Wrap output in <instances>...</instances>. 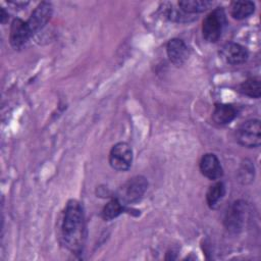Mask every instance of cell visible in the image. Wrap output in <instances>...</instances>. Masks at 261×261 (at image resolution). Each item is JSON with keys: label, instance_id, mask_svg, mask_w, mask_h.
I'll use <instances>...</instances> for the list:
<instances>
[{"label": "cell", "instance_id": "cell-1", "mask_svg": "<svg viewBox=\"0 0 261 261\" xmlns=\"http://www.w3.org/2000/svg\"><path fill=\"white\" fill-rule=\"evenodd\" d=\"M85 214L81 203L76 200L67 202L61 222V241L64 247L79 254L84 247L86 237Z\"/></svg>", "mask_w": 261, "mask_h": 261}, {"label": "cell", "instance_id": "cell-2", "mask_svg": "<svg viewBox=\"0 0 261 261\" xmlns=\"http://www.w3.org/2000/svg\"><path fill=\"white\" fill-rule=\"evenodd\" d=\"M226 24V15L221 7L212 10L203 20L202 34L203 38L209 43L217 42Z\"/></svg>", "mask_w": 261, "mask_h": 261}, {"label": "cell", "instance_id": "cell-3", "mask_svg": "<svg viewBox=\"0 0 261 261\" xmlns=\"http://www.w3.org/2000/svg\"><path fill=\"white\" fill-rule=\"evenodd\" d=\"M148 189V180L142 175L129 178L118 191L117 197L124 205L139 201Z\"/></svg>", "mask_w": 261, "mask_h": 261}, {"label": "cell", "instance_id": "cell-4", "mask_svg": "<svg viewBox=\"0 0 261 261\" xmlns=\"http://www.w3.org/2000/svg\"><path fill=\"white\" fill-rule=\"evenodd\" d=\"M237 141L247 148H257L261 144V126L259 119L243 122L237 130Z\"/></svg>", "mask_w": 261, "mask_h": 261}, {"label": "cell", "instance_id": "cell-5", "mask_svg": "<svg viewBox=\"0 0 261 261\" xmlns=\"http://www.w3.org/2000/svg\"><path fill=\"white\" fill-rule=\"evenodd\" d=\"M133 162L132 147L125 142H119L112 146L109 152V164L117 171L129 169Z\"/></svg>", "mask_w": 261, "mask_h": 261}, {"label": "cell", "instance_id": "cell-6", "mask_svg": "<svg viewBox=\"0 0 261 261\" xmlns=\"http://www.w3.org/2000/svg\"><path fill=\"white\" fill-rule=\"evenodd\" d=\"M246 216V203L244 201H234L227 209L223 223L225 228L233 233L242 230Z\"/></svg>", "mask_w": 261, "mask_h": 261}, {"label": "cell", "instance_id": "cell-7", "mask_svg": "<svg viewBox=\"0 0 261 261\" xmlns=\"http://www.w3.org/2000/svg\"><path fill=\"white\" fill-rule=\"evenodd\" d=\"M53 13V6L50 2H41L32 12L30 18L27 20L30 32L33 35L41 31L50 20Z\"/></svg>", "mask_w": 261, "mask_h": 261}, {"label": "cell", "instance_id": "cell-8", "mask_svg": "<svg viewBox=\"0 0 261 261\" xmlns=\"http://www.w3.org/2000/svg\"><path fill=\"white\" fill-rule=\"evenodd\" d=\"M32 34L28 27L27 21L20 18H14L10 25L9 42L15 50H21L25 47Z\"/></svg>", "mask_w": 261, "mask_h": 261}, {"label": "cell", "instance_id": "cell-9", "mask_svg": "<svg viewBox=\"0 0 261 261\" xmlns=\"http://www.w3.org/2000/svg\"><path fill=\"white\" fill-rule=\"evenodd\" d=\"M199 166L201 173L211 180H216L220 178L223 174V169L220 161L213 153H207L203 155L200 160Z\"/></svg>", "mask_w": 261, "mask_h": 261}, {"label": "cell", "instance_id": "cell-10", "mask_svg": "<svg viewBox=\"0 0 261 261\" xmlns=\"http://www.w3.org/2000/svg\"><path fill=\"white\" fill-rule=\"evenodd\" d=\"M166 53L169 60L175 65L184 64L190 56V50L187 44L181 39L177 38L168 41L166 46Z\"/></svg>", "mask_w": 261, "mask_h": 261}, {"label": "cell", "instance_id": "cell-11", "mask_svg": "<svg viewBox=\"0 0 261 261\" xmlns=\"http://www.w3.org/2000/svg\"><path fill=\"white\" fill-rule=\"evenodd\" d=\"M222 58L231 65L243 64L249 57L248 50L238 43H227L221 49Z\"/></svg>", "mask_w": 261, "mask_h": 261}, {"label": "cell", "instance_id": "cell-12", "mask_svg": "<svg viewBox=\"0 0 261 261\" xmlns=\"http://www.w3.org/2000/svg\"><path fill=\"white\" fill-rule=\"evenodd\" d=\"M238 115V110L230 104L218 103L215 104L212 112V120L219 125H225L230 123Z\"/></svg>", "mask_w": 261, "mask_h": 261}, {"label": "cell", "instance_id": "cell-13", "mask_svg": "<svg viewBox=\"0 0 261 261\" xmlns=\"http://www.w3.org/2000/svg\"><path fill=\"white\" fill-rule=\"evenodd\" d=\"M255 4L252 1H233L230 3V15L238 20L245 19L254 13Z\"/></svg>", "mask_w": 261, "mask_h": 261}, {"label": "cell", "instance_id": "cell-14", "mask_svg": "<svg viewBox=\"0 0 261 261\" xmlns=\"http://www.w3.org/2000/svg\"><path fill=\"white\" fill-rule=\"evenodd\" d=\"M212 5L213 2L208 0H182L178 2V6L180 7V9L188 14L206 11Z\"/></svg>", "mask_w": 261, "mask_h": 261}, {"label": "cell", "instance_id": "cell-15", "mask_svg": "<svg viewBox=\"0 0 261 261\" xmlns=\"http://www.w3.org/2000/svg\"><path fill=\"white\" fill-rule=\"evenodd\" d=\"M225 194V187L222 181H217L209 187L206 194V202L211 209L217 207Z\"/></svg>", "mask_w": 261, "mask_h": 261}, {"label": "cell", "instance_id": "cell-16", "mask_svg": "<svg viewBox=\"0 0 261 261\" xmlns=\"http://www.w3.org/2000/svg\"><path fill=\"white\" fill-rule=\"evenodd\" d=\"M124 210V204L118 199V198H113L111 199L103 208L101 212V216L104 220L109 221L114 218H116L119 214H121Z\"/></svg>", "mask_w": 261, "mask_h": 261}, {"label": "cell", "instance_id": "cell-17", "mask_svg": "<svg viewBox=\"0 0 261 261\" xmlns=\"http://www.w3.org/2000/svg\"><path fill=\"white\" fill-rule=\"evenodd\" d=\"M239 91L250 98L258 99L261 95V87H260V80L259 77H250L244 81L240 87Z\"/></svg>", "mask_w": 261, "mask_h": 261}, {"label": "cell", "instance_id": "cell-18", "mask_svg": "<svg viewBox=\"0 0 261 261\" xmlns=\"http://www.w3.org/2000/svg\"><path fill=\"white\" fill-rule=\"evenodd\" d=\"M240 177L245 184L252 181V179L254 178V165L252 164V162L246 160L245 163H243L240 170Z\"/></svg>", "mask_w": 261, "mask_h": 261}, {"label": "cell", "instance_id": "cell-19", "mask_svg": "<svg viewBox=\"0 0 261 261\" xmlns=\"http://www.w3.org/2000/svg\"><path fill=\"white\" fill-rule=\"evenodd\" d=\"M0 19L2 23H5L6 20L8 19V13L4 10V8H1V12H0Z\"/></svg>", "mask_w": 261, "mask_h": 261}]
</instances>
